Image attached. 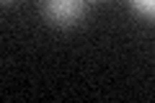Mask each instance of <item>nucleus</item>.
I'll return each mask as SVG.
<instances>
[{"instance_id":"obj_1","label":"nucleus","mask_w":155,"mask_h":103,"mask_svg":"<svg viewBox=\"0 0 155 103\" xmlns=\"http://www.w3.org/2000/svg\"><path fill=\"white\" fill-rule=\"evenodd\" d=\"M44 18L57 28H72L85 18V0H44Z\"/></svg>"},{"instance_id":"obj_3","label":"nucleus","mask_w":155,"mask_h":103,"mask_svg":"<svg viewBox=\"0 0 155 103\" xmlns=\"http://www.w3.org/2000/svg\"><path fill=\"white\" fill-rule=\"evenodd\" d=\"M3 3H13V0H3Z\"/></svg>"},{"instance_id":"obj_2","label":"nucleus","mask_w":155,"mask_h":103,"mask_svg":"<svg viewBox=\"0 0 155 103\" xmlns=\"http://www.w3.org/2000/svg\"><path fill=\"white\" fill-rule=\"evenodd\" d=\"M129 5H132L134 13H140L142 18H153L155 21V0H129Z\"/></svg>"}]
</instances>
